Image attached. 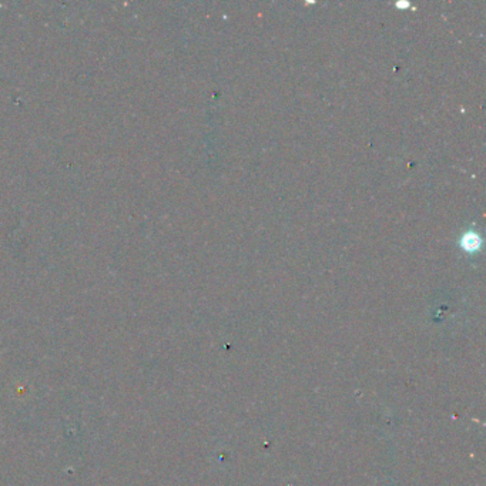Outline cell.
I'll use <instances>...</instances> for the list:
<instances>
[{
	"instance_id": "cell-1",
	"label": "cell",
	"mask_w": 486,
	"mask_h": 486,
	"mask_svg": "<svg viewBox=\"0 0 486 486\" xmlns=\"http://www.w3.org/2000/svg\"><path fill=\"white\" fill-rule=\"evenodd\" d=\"M479 244H480V239L475 234V232H468V234L462 239V247L468 251L478 250Z\"/></svg>"
}]
</instances>
